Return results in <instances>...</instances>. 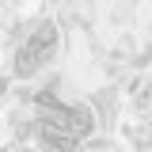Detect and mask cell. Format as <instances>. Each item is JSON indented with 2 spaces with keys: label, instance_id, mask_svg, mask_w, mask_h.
Returning <instances> with one entry per match:
<instances>
[{
  "label": "cell",
  "instance_id": "1",
  "mask_svg": "<svg viewBox=\"0 0 152 152\" xmlns=\"http://www.w3.org/2000/svg\"><path fill=\"white\" fill-rule=\"evenodd\" d=\"M57 42H61L57 23H53V19H42L34 31L27 34V42L19 46V53H15V69H12V72H15L19 80H27V76H34L38 69H46V65L53 61V53H57Z\"/></svg>",
  "mask_w": 152,
  "mask_h": 152
}]
</instances>
